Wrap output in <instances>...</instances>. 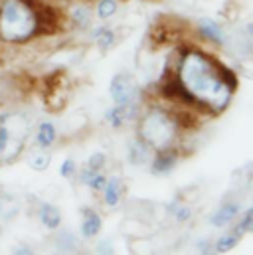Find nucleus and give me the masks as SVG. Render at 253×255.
<instances>
[{
    "label": "nucleus",
    "instance_id": "obj_15",
    "mask_svg": "<svg viewBox=\"0 0 253 255\" xmlns=\"http://www.w3.org/2000/svg\"><path fill=\"white\" fill-rule=\"evenodd\" d=\"M69 20L75 28L79 30H87L91 26V20H93V10L85 4V2H77L71 6L69 10Z\"/></svg>",
    "mask_w": 253,
    "mask_h": 255
},
{
    "label": "nucleus",
    "instance_id": "obj_11",
    "mask_svg": "<svg viewBox=\"0 0 253 255\" xmlns=\"http://www.w3.org/2000/svg\"><path fill=\"white\" fill-rule=\"evenodd\" d=\"M101 228H103L101 214L95 212L93 208H83L81 210V236L85 240H93L101 234Z\"/></svg>",
    "mask_w": 253,
    "mask_h": 255
},
{
    "label": "nucleus",
    "instance_id": "obj_24",
    "mask_svg": "<svg viewBox=\"0 0 253 255\" xmlns=\"http://www.w3.org/2000/svg\"><path fill=\"white\" fill-rule=\"evenodd\" d=\"M105 164H107V156H105L103 152H93V154L87 158V162H85V166L91 168V170H103Z\"/></svg>",
    "mask_w": 253,
    "mask_h": 255
},
{
    "label": "nucleus",
    "instance_id": "obj_14",
    "mask_svg": "<svg viewBox=\"0 0 253 255\" xmlns=\"http://www.w3.org/2000/svg\"><path fill=\"white\" fill-rule=\"evenodd\" d=\"M91 40L99 50L107 52L117 44V32L111 26H97L91 30Z\"/></svg>",
    "mask_w": 253,
    "mask_h": 255
},
{
    "label": "nucleus",
    "instance_id": "obj_1",
    "mask_svg": "<svg viewBox=\"0 0 253 255\" xmlns=\"http://www.w3.org/2000/svg\"><path fill=\"white\" fill-rule=\"evenodd\" d=\"M172 77L182 97L206 115L224 113L238 89L234 71L200 48L178 52Z\"/></svg>",
    "mask_w": 253,
    "mask_h": 255
},
{
    "label": "nucleus",
    "instance_id": "obj_10",
    "mask_svg": "<svg viewBox=\"0 0 253 255\" xmlns=\"http://www.w3.org/2000/svg\"><path fill=\"white\" fill-rule=\"evenodd\" d=\"M123 194H125V184L119 176H111L107 178L103 190H101V196H103V204L109 208V210H117L119 204L123 202Z\"/></svg>",
    "mask_w": 253,
    "mask_h": 255
},
{
    "label": "nucleus",
    "instance_id": "obj_25",
    "mask_svg": "<svg viewBox=\"0 0 253 255\" xmlns=\"http://www.w3.org/2000/svg\"><path fill=\"white\" fill-rule=\"evenodd\" d=\"M60 174H62L63 178H73L77 174V164H75L73 158H65L63 160L62 166H60Z\"/></svg>",
    "mask_w": 253,
    "mask_h": 255
},
{
    "label": "nucleus",
    "instance_id": "obj_4",
    "mask_svg": "<svg viewBox=\"0 0 253 255\" xmlns=\"http://www.w3.org/2000/svg\"><path fill=\"white\" fill-rule=\"evenodd\" d=\"M30 136V121L22 113L0 115V164H12L24 152Z\"/></svg>",
    "mask_w": 253,
    "mask_h": 255
},
{
    "label": "nucleus",
    "instance_id": "obj_2",
    "mask_svg": "<svg viewBox=\"0 0 253 255\" xmlns=\"http://www.w3.org/2000/svg\"><path fill=\"white\" fill-rule=\"evenodd\" d=\"M180 134L182 127L170 107L152 103L136 117V138H140L152 150L178 146Z\"/></svg>",
    "mask_w": 253,
    "mask_h": 255
},
{
    "label": "nucleus",
    "instance_id": "obj_18",
    "mask_svg": "<svg viewBox=\"0 0 253 255\" xmlns=\"http://www.w3.org/2000/svg\"><path fill=\"white\" fill-rule=\"evenodd\" d=\"M58 138V128L54 123L50 121H44L40 123L38 128H36V146L40 148H50Z\"/></svg>",
    "mask_w": 253,
    "mask_h": 255
},
{
    "label": "nucleus",
    "instance_id": "obj_8",
    "mask_svg": "<svg viewBox=\"0 0 253 255\" xmlns=\"http://www.w3.org/2000/svg\"><path fill=\"white\" fill-rule=\"evenodd\" d=\"M196 32L202 40H206L208 44H214V46H224L228 42L226 30L212 18H202L196 26Z\"/></svg>",
    "mask_w": 253,
    "mask_h": 255
},
{
    "label": "nucleus",
    "instance_id": "obj_7",
    "mask_svg": "<svg viewBox=\"0 0 253 255\" xmlns=\"http://www.w3.org/2000/svg\"><path fill=\"white\" fill-rule=\"evenodd\" d=\"M140 105H113L105 111V121L113 128H123L126 123L134 121L138 117Z\"/></svg>",
    "mask_w": 253,
    "mask_h": 255
},
{
    "label": "nucleus",
    "instance_id": "obj_21",
    "mask_svg": "<svg viewBox=\"0 0 253 255\" xmlns=\"http://www.w3.org/2000/svg\"><path fill=\"white\" fill-rule=\"evenodd\" d=\"M119 12V0H97L95 14L99 20H109Z\"/></svg>",
    "mask_w": 253,
    "mask_h": 255
},
{
    "label": "nucleus",
    "instance_id": "obj_5",
    "mask_svg": "<svg viewBox=\"0 0 253 255\" xmlns=\"http://www.w3.org/2000/svg\"><path fill=\"white\" fill-rule=\"evenodd\" d=\"M109 95L113 99V105H140V87L136 79L130 73H117L113 75L109 83Z\"/></svg>",
    "mask_w": 253,
    "mask_h": 255
},
{
    "label": "nucleus",
    "instance_id": "obj_23",
    "mask_svg": "<svg viewBox=\"0 0 253 255\" xmlns=\"http://www.w3.org/2000/svg\"><path fill=\"white\" fill-rule=\"evenodd\" d=\"M18 214V206H16V202L12 200V198H8V196H0V216L2 218H14Z\"/></svg>",
    "mask_w": 253,
    "mask_h": 255
},
{
    "label": "nucleus",
    "instance_id": "obj_3",
    "mask_svg": "<svg viewBox=\"0 0 253 255\" xmlns=\"http://www.w3.org/2000/svg\"><path fill=\"white\" fill-rule=\"evenodd\" d=\"M38 36L36 6L26 0H0V40L24 44Z\"/></svg>",
    "mask_w": 253,
    "mask_h": 255
},
{
    "label": "nucleus",
    "instance_id": "obj_12",
    "mask_svg": "<svg viewBox=\"0 0 253 255\" xmlns=\"http://www.w3.org/2000/svg\"><path fill=\"white\" fill-rule=\"evenodd\" d=\"M38 220H40V224H42L46 230H52V232L60 230L63 222L60 208L54 206V204H50V202H42V204L38 206Z\"/></svg>",
    "mask_w": 253,
    "mask_h": 255
},
{
    "label": "nucleus",
    "instance_id": "obj_20",
    "mask_svg": "<svg viewBox=\"0 0 253 255\" xmlns=\"http://www.w3.org/2000/svg\"><path fill=\"white\" fill-rule=\"evenodd\" d=\"M166 210H168L170 218H172L176 224H188L190 220L194 218L192 206H190V204H184V202H178V200L172 202V204H168Z\"/></svg>",
    "mask_w": 253,
    "mask_h": 255
},
{
    "label": "nucleus",
    "instance_id": "obj_17",
    "mask_svg": "<svg viewBox=\"0 0 253 255\" xmlns=\"http://www.w3.org/2000/svg\"><path fill=\"white\" fill-rule=\"evenodd\" d=\"M79 182L83 186H87L91 192H101L105 182H107V176L103 174V170H91V168H83L79 172Z\"/></svg>",
    "mask_w": 253,
    "mask_h": 255
},
{
    "label": "nucleus",
    "instance_id": "obj_19",
    "mask_svg": "<svg viewBox=\"0 0 253 255\" xmlns=\"http://www.w3.org/2000/svg\"><path fill=\"white\" fill-rule=\"evenodd\" d=\"M50 162H52V156H50L48 148H40V146H36V148H32V150L28 152V164H30V168L36 170V172H44V170H48Z\"/></svg>",
    "mask_w": 253,
    "mask_h": 255
},
{
    "label": "nucleus",
    "instance_id": "obj_22",
    "mask_svg": "<svg viewBox=\"0 0 253 255\" xmlns=\"http://www.w3.org/2000/svg\"><path fill=\"white\" fill-rule=\"evenodd\" d=\"M240 220H238V224H236V228L246 236V234H253V206H250L244 214L240 212V216H238Z\"/></svg>",
    "mask_w": 253,
    "mask_h": 255
},
{
    "label": "nucleus",
    "instance_id": "obj_13",
    "mask_svg": "<svg viewBox=\"0 0 253 255\" xmlns=\"http://www.w3.org/2000/svg\"><path fill=\"white\" fill-rule=\"evenodd\" d=\"M154 150L144 144L140 138H134L130 144H128V162L134 164V166H142V164H150V158H152Z\"/></svg>",
    "mask_w": 253,
    "mask_h": 255
},
{
    "label": "nucleus",
    "instance_id": "obj_6",
    "mask_svg": "<svg viewBox=\"0 0 253 255\" xmlns=\"http://www.w3.org/2000/svg\"><path fill=\"white\" fill-rule=\"evenodd\" d=\"M178 160H180L178 146H168V148L154 150V154L150 158V172L156 174V176H164V174H168L176 168Z\"/></svg>",
    "mask_w": 253,
    "mask_h": 255
},
{
    "label": "nucleus",
    "instance_id": "obj_9",
    "mask_svg": "<svg viewBox=\"0 0 253 255\" xmlns=\"http://www.w3.org/2000/svg\"><path fill=\"white\" fill-rule=\"evenodd\" d=\"M240 212H242V204L240 202H236V200L224 202L210 216V226H214V228H226V226H230L240 216Z\"/></svg>",
    "mask_w": 253,
    "mask_h": 255
},
{
    "label": "nucleus",
    "instance_id": "obj_16",
    "mask_svg": "<svg viewBox=\"0 0 253 255\" xmlns=\"http://www.w3.org/2000/svg\"><path fill=\"white\" fill-rule=\"evenodd\" d=\"M242 238H244V234H242L238 228H232L230 232L222 234V236L214 242V254H226V252H232L234 248L240 246Z\"/></svg>",
    "mask_w": 253,
    "mask_h": 255
}]
</instances>
